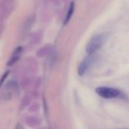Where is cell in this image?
Instances as JSON below:
<instances>
[{"label": "cell", "instance_id": "5", "mask_svg": "<svg viewBox=\"0 0 129 129\" xmlns=\"http://www.w3.org/2000/svg\"><path fill=\"white\" fill-rule=\"evenodd\" d=\"M74 10H75V3H72L70 6H69V9L68 10V12L66 14V16L64 18V24H67L69 23V21H70L73 13H74Z\"/></svg>", "mask_w": 129, "mask_h": 129}, {"label": "cell", "instance_id": "2", "mask_svg": "<svg viewBox=\"0 0 129 129\" xmlns=\"http://www.w3.org/2000/svg\"><path fill=\"white\" fill-rule=\"evenodd\" d=\"M96 93L104 99L124 98V94L119 89L109 87H98L96 88Z\"/></svg>", "mask_w": 129, "mask_h": 129}, {"label": "cell", "instance_id": "7", "mask_svg": "<svg viewBox=\"0 0 129 129\" xmlns=\"http://www.w3.org/2000/svg\"><path fill=\"white\" fill-rule=\"evenodd\" d=\"M15 129H22V127H21V124H18V125L16 126Z\"/></svg>", "mask_w": 129, "mask_h": 129}, {"label": "cell", "instance_id": "3", "mask_svg": "<svg viewBox=\"0 0 129 129\" xmlns=\"http://www.w3.org/2000/svg\"><path fill=\"white\" fill-rule=\"evenodd\" d=\"M93 61H94V58L93 55H88L86 58H84L81 62L78 69V73L79 76H83L86 73V72L88 70L90 66L93 62Z\"/></svg>", "mask_w": 129, "mask_h": 129}, {"label": "cell", "instance_id": "4", "mask_svg": "<svg viewBox=\"0 0 129 129\" xmlns=\"http://www.w3.org/2000/svg\"><path fill=\"white\" fill-rule=\"evenodd\" d=\"M21 53H22V47L21 46H18L17 47L14 52H12L7 64H8V66H14V64L20 59L21 58Z\"/></svg>", "mask_w": 129, "mask_h": 129}, {"label": "cell", "instance_id": "1", "mask_svg": "<svg viewBox=\"0 0 129 129\" xmlns=\"http://www.w3.org/2000/svg\"><path fill=\"white\" fill-rule=\"evenodd\" d=\"M108 36L109 34L107 33L99 34L93 36L86 46V52L88 55H93L96 52H97L105 44L108 39Z\"/></svg>", "mask_w": 129, "mask_h": 129}, {"label": "cell", "instance_id": "6", "mask_svg": "<svg viewBox=\"0 0 129 129\" xmlns=\"http://www.w3.org/2000/svg\"><path fill=\"white\" fill-rule=\"evenodd\" d=\"M9 71H8V72H6L4 75H3V78L0 79V86H1L2 84H3V83L5 81V80H6V78L8 77V75H9Z\"/></svg>", "mask_w": 129, "mask_h": 129}, {"label": "cell", "instance_id": "8", "mask_svg": "<svg viewBox=\"0 0 129 129\" xmlns=\"http://www.w3.org/2000/svg\"><path fill=\"white\" fill-rule=\"evenodd\" d=\"M117 129H129V127H122V128H117Z\"/></svg>", "mask_w": 129, "mask_h": 129}]
</instances>
